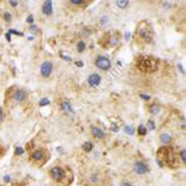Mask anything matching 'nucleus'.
<instances>
[{"instance_id": "obj_1", "label": "nucleus", "mask_w": 186, "mask_h": 186, "mask_svg": "<svg viewBox=\"0 0 186 186\" xmlns=\"http://www.w3.org/2000/svg\"><path fill=\"white\" fill-rule=\"evenodd\" d=\"M159 66V61L153 56H140L138 60V67L144 72H154Z\"/></svg>"}, {"instance_id": "obj_2", "label": "nucleus", "mask_w": 186, "mask_h": 186, "mask_svg": "<svg viewBox=\"0 0 186 186\" xmlns=\"http://www.w3.org/2000/svg\"><path fill=\"white\" fill-rule=\"evenodd\" d=\"M137 36L143 41V42H150L153 40V36H154V32H153V29L151 26L145 23V21H142L138 27H137Z\"/></svg>"}, {"instance_id": "obj_3", "label": "nucleus", "mask_w": 186, "mask_h": 186, "mask_svg": "<svg viewBox=\"0 0 186 186\" xmlns=\"http://www.w3.org/2000/svg\"><path fill=\"white\" fill-rule=\"evenodd\" d=\"M95 65H96L97 68H99L102 71H108L111 68V66H112L111 61L106 56H97V58L95 61Z\"/></svg>"}, {"instance_id": "obj_4", "label": "nucleus", "mask_w": 186, "mask_h": 186, "mask_svg": "<svg viewBox=\"0 0 186 186\" xmlns=\"http://www.w3.org/2000/svg\"><path fill=\"white\" fill-rule=\"evenodd\" d=\"M26 97H27V93H26V91L23 89V88H18V89H15V91L11 93V99H13L15 103H21V102H24V101L26 99Z\"/></svg>"}, {"instance_id": "obj_5", "label": "nucleus", "mask_w": 186, "mask_h": 186, "mask_svg": "<svg viewBox=\"0 0 186 186\" xmlns=\"http://www.w3.org/2000/svg\"><path fill=\"white\" fill-rule=\"evenodd\" d=\"M52 70H53V65L52 62L50 61H44L40 66V74L44 77V78H49L52 73Z\"/></svg>"}, {"instance_id": "obj_6", "label": "nucleus", "mask_w": 186, "mask_h": 186, "mask_svg": "<svg viewBox=\"0 0 186 186\" xmlns=\"http://www.w3.org/2000/svg\"><path fill=\"white\" fill-rule=\"evenodd\" d=\"M50 175L51 177L55 180V181H62L63 177H65V171L62 167L60 166H53L51 170H50Z\"/></svg>"}, {"instance_id": "obj_7", "label": "nucleus", "mask_w": 186, "mask_h": 186, "mask_svg": "<svg viewBox=\"0 0 186 186\" xmlns=\"http://www.w3.org/2000/svg\"><path fill=\"white\" fill-rule=\"evenodd\" d=\"M44 158H45V151L42 149H37V150H34L31 154H30V159L35 163H44Z\"/></svg>"}, {"instance_id": "obj_8", "label": "nucleus", "mask_w": 186, "mask_h": 186, "mask_svg": "<svg viewBox=\"0 0 186 186\" xmlns=\"http://www.w3.org/2000/svg\"><path fill=\"white\" fill-rule=\"evenodd\" d=\"M133 167H134V171H135L137 174H139V175H145V174L149 171L148 165H146L145 163H143V161H137Z\"/></svg>"}, {"instance_id": "obj_9", "label": "nucleus", "mask_w": 186, "mask_h": 186, "mask_svg": "<svg viewBox=\"0 0 186 186\" xmlns=\"http://www.w3.org/2000/svg\"><path fill=\"white\" fill-rule=\"evenodd\" d=\"M101 76L99 74H97V73H92L89 77H88V84L91 86V87H97V86H99V83H101Z\"/></svg>"}, {"instance_id": "obj_10", "label": "nucleus", "mask_w": 186, "mask_h": 186, "mask_svg": "<svg viewBox=\"0 0 186 186\" xmlns=\"http://www.w3.org/2000/svg\"><path fill=\"white\" fill-rule=\"evenodd\" d=\"M92 135L95 137L96 139H104V137H106V134H104V132L101 129V128H98V127H92Z\"/></svg>"}, {"instance_id": "obj_11", "label": "nucleus", "mask_w": 186, "mask_h": 186, "mask_svg": "<svg viewBox=\"0 0 186 186\" xmlns=\"http://www.w3.org/2000/svg\"><path fill=\"white\" fill-rule=\"evenodd\" d=\"M42 13L46 16H50L52 14V2H44L42 3Z\"/></svg>"}, {"instance_id": "obj_12", "label": "nucleus", "mask_w": 186, "mask_h": 186, "mask_svg": "<svg viewBox=\"0 0 186 186\" xmlns=\"http://www.w3.org/2000/svg\"><path fill=\"white\" fill-rule=\"evenodd\" d=\"M61 109L65 111V112H67V113H73V111H72V108H71V104H70L67 101H63V102H62Z\"/></svg>"}, {"instance_id": "obj_13", "label": "nucleus", "mask_w": 186, "mask_h": 186, "mask_svg": "<svg viewBox=\"0 0 186 186\" xmlns=\"http://www.w3.org/2000/svg\"><path fill=\"white\" fill-rule=\"evenodd\" d=\"M160 140H161V143H164V144H170V143H171V137H170L169 134H166V133H163V134L160 135Z\"/></svg>"}, {"instance_id": "obj_14", "label": "nucleus", "mask_w": 186, "mask_h": 186, "mask_svg": "<svg viewBox=\"0 0 186 186\" xmlns=\"http://www.w3.org/2000/svg\"><path fill=\"white\" fill-rule=\"evenodd\" d=\"M70 4L71 5H76V6H86L88 3L87 2H82V0H71Z\"/></svg>"}, {"instance_id": "obj_15", "label": "nucleus", "mask_w": 186, "mask_h": 186, "mask_svg": "<svg viewBox=\"0 0 186 186\" xmlns=\"http://www.w3.org/2000/svg\"><path fill=\"white\" fill-rule=\"evenodd\" d=\"M86 50V42L83 41V40H79L78 42H77V51L81 53V52H83Z\"/></svg>"}, {"instance_id": "obj_16", "label": "nucleus", "mask_w": 186, "mask_h": 186, "mask_svg": "<svg viewBox=\"0 0 186 186\" xmlns=\"http://www.w3.org/2000/svg\"><path fill=\"white\" fill-rule=\"evenodd\" d=\"M116 5L120 9H125L129 6V2H123V0H119V2H116Z\"/></svg>"}, {"instance_id": "obj_17", "label": "nucleus", "mask_w": 186, "mask_h": 186, "mask_svg": "<svg viewBox=\"0 0 186 186\" xmlns=\"http://www.w3.org/2000/svg\"><path fill=\"white\" fill-rule=\"evenodd\" d=\"M92 149H93V144L91 142H87V143L83 144V150L84 151H91Z\"/></svg>"}, {"instance_id": "obj_18", "label": "nucleus", "mask_w": 186, "mask_h": 186, "mask_svg": "<svg viewBox=\"0 0 186 186\" xmlns=\"http://www.w3.org/2000/svg\"><path fill=\"white\" fill-rule=\"evenodd\" d=\"M159 111H160V108H159L156 104H154V106H151V107H150V112H151L153 114H156V113H159Z\"/></svg>"}, {"instance_id": "obj_19", "label": "nucleus", "mask_w": 186, "mask_h": 186, "mask_svg": "<svg viewBox=\"0 0 186 186\" xmlns=\"http://www.w3.org/2000/svg\"><path fill=\"white\" fill-rule=\"evenodd\" d=\"M11 19H13V15H11L10 13H4V20H5V21L10 23V21H11Z\"/></svg>"}, {"instance_id": "obj_20", "label": "nucleus", "mask_w": 186, "mask_h": 186, "mask_svg": "<svg viewBox=\"0 0 186 186\" xmlns=\"http://www.w3.org/2000/svg\"><path fill=\"white\" fill-rule=\"evenodd\" d=\"M138 132H139V134H140V135H145V133H146L145 127H144V125H140V127H139V129H138Z\"/></svg>"}, {"instance_id": "obj_21", "label": "nucleus", "mask_w": 186, "mask_h": 186, "mask_svg": "<svg viewBox=\"0 0 186 186\" xmlns=\"http://www.w3.org/2000/svg\"><path fill=\"white\" fill-rule=\"evenodd\" d=\"M180 158H181L182 163H185V159H186V153H185V150H184V149H182V150H181V153H180Z\"/></svg>"}, {"instance_id": "obj_22", "label": "nucleus", "mask_w": 186, "mask_h": 186, "mask_svg": "<svg viewBox=\"0 0 186 186\" xmlns=\"http://www.w3.org/2000/svg\"><path fill=\"white\" fill-rule=\"evenodd\" d=\"M49 103H50V101L46 99V98H44V99L40 102V106H45V104H49Z\"/></svg>"}, {"instance_id": "obj_23", "label": "nucleus", "mask_w": 186, "mask_h": 186, "mask_svg": "<svg viewBox=\"0 0 186 186\" xmlns=\"http://www.w3.org/2000/svg\"><path fill=\"white\" fill-rule=\"evenodd\" d=\"M3 119H4V111L3 108H0V122H3Z\"/></svg>"}, {"instance_id": "obj_24", "label": "nucleus", "mask_w": 186, "mask_h": 186, "mask_svg": "<svg viewBox=\"0 0 186 186\" xmlns=\"http://www.w3.org/2000/svg\"><path fill=\"white\" fill-rule=\"evenodd\" d=\"M9 5H11L13 8H16V6L19 5V3H18V2H9Z\"/></svg>"}, {"instance_id": "obj_25", "label": "nucleus", "mask_w": 186, "mask_h": 186, "mask_svg": "<svg viewBox=\"0 0 186 186\" xmlns=\"http://www.w3.org/2000/svg\"><path fill=\"white\" fill-rule=\"evenodd\" d=\"M24 153V150L21 149V148H16V150H15V154L16 155H19V154H23Z\"/></svg>"}, {"instance_id": "obj_26", "label": "nucleus", "mask_w": 186, "mask_h": 186, "mask_svg": "<svg viewBox=\"0 0 186 186\" xmlns=\"http://www.w3.org/2000/svg\"><path fill=\"white\" fill-rule=\"evenodd\" d=\"M125 132H127V133H130V134H133V133H134V130H133L132 128H125Z\"/></svg>"}, {"instance_id": "obj_27", "label": "nucleus", "mask_w": 186, "mask_h": 186, "mask_svg": "<svg viewBox=\"0 0 186 186\" xmlns=\"http://www.w3.org/2000/svg\"><path fill=\"white\" fill-rule=\"evenodd\" d=\"M148 125H149V128H150V129H154V124H153V122H149V123H148Z\"/></svg>"}, {"instance_id": "obj_28", "label": "nucleus", "mask_w": 186, "mask_h": 186, "mask_svg": "<svg viewBox=\"0 0 186 186\" xmlns=\"http://www.w3.org/2000/svg\"><path fill=\"white\" fill-rule=\"evenodd\" d=\"M142 97H143L144 99H150V96H146V95H142Z\"/></svg>"}, {"instance_id": "obj_29", "label": "nucleus", "mask_w": 186, "mask_h": 186, "mask_svg": "<svg viewBox=\"0 0 186 186\" xmlns=\"http://www.w3.org/2000/svg\"><path fill=\"white\" fill-rule=\"evenodd\" d=\"M122 186H132V184H129V182H123Z\"/></svg>"}, {"instance_id": "obj_30", "label": "nucleus", "mask_w": 186, "mask_h": 186, "mask_svg": "<svg viewBox=\"0 0 186 186\" xmlns=\"http://www.w3.org/2000/svg\"><path fill=\"white\" fill-rule=\"evenodd\" d=\"M27 23H32V16H29V19H27Z\"/></svg>"}]
</instances>
